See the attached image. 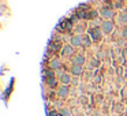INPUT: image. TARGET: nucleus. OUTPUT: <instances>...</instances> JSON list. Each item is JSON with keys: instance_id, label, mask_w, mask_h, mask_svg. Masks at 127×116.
<instances>
[{"instance_id": "1", "label": "nucleus", "mask_w": 127, "mask_h": 116, "mask_svg": "<svg viewBox=\"0 0 127 116\" xmlns=\"http://www.w3.org/2000/svg\"><path fill=\"white\" fill-rule=\"evenodd\" d=\"M100 17L104 19V21H112L115 18V12H113L112 8H108V7H104L100 11Z\"/></svg>"}, {"instance_id": "2", "label": "nucleus", "mask_w": 127, "mask_h": 116, "mask_svg": "<svg viewBox=\"0 0 127 116\" xmlns=\"http://www.w3.org/2000/svg\"><path fill=\"white\" fill-rule=\"evenodd\" d=\"M113 29H115V25H113L112 21H104L103 23H101V30H103L104 34H111V33L113 32Z\"/></svg>"}, {"instance_id": "3", "label": "nucleus", "mask_w": 127, "mask_h": 116, "mask_svg": "<svg viewBox=\"0 0 127 116\" xmlns=\"http://www.w3.org/2000/svg\"><path fill=\"white\" fill-rule=\"evenodd\" d=\"M70 44L73 45L74 48L82 47V44H83V36H81V34H75V36H73V37H71V40H70Z\"/></svg>"}, {"instance_id": "4", "label": "nucleus", "mask_w": 127, "mask_h": 116, "mask_svg": "<svg viewBox=\"0 0 127 116\" xmlns=\"http://www.w3.org/2000/svg\"><path fill=\"white\" fill-rule=\"evenodd\" d=\"M89 33H90V37H92L93 41H100L103 38V36H101L103 30H100L98 27H92V29L89 30Z\"/></svg>"}, {"instance_id": "5", "label": "nucleus", "mask_w": 127, "mask_h": 116, "mask_svg": "<svg viewBox=\"0 0 127 116\" xmlns=\"http://www.w3.org/2000/svg\"><path fill=\"white\" fill-rule=\"evenodd\" d=\"M73 53H74V47L71 44L64 45L62 48V56L63 57H70V56H73Z\"/></svg>"}, {"instance_id": "6", "label": "nucleus", "mask_w": 127, "mask_h": 116, "mask_svg": "<svg viewBox=\"0 0 127 116\" xmlns=\"http://www.w3.org/2000/svg\"><path fill=\"white\" fill-rule=\"evenodd\" d=\"M68 93H70L68 85H62V86L59 87V90H57V96H59L60 98H66L68 96Z\"/></svg>"}, {"instance_id": "7", "label": "nucleus", "mask_w": 127, "mask_h": 116, "mask_svg": "<svg viewBox=\"0 0 127 116\" xmlns=\"http://www.w3.org/2000/svg\"><path fill=\"white\" fill-rule=\"evenodd\" d=\"M60 82H62V85H70L71 83V75L68 72H62L60 74Z\"/></svg>"}, {"instance_id": "8", "label": "nucleus", "mask_w": 127, "mask_h": 116, "mask_svg": "<svg viewBox=\"0 0 127 116\" xmlns=\"http://www.w3.org/2000/svg\"><path fill=\"white\" fill-rule=\"evenodd\" d=\"M71 74L73 75H75V77H78V75H81L82 74V71H83V68H82V66H78V64H73L71 66Z\"/></svg>"}, {"instance_id": "9", "label": "nucleus", "mask_w": 127, "mask_h": 116, "mask_svg": "<svg viewBox=\"0 0 127 116\" xmlns=\"http://www.w3.org/2000/svg\"><path fill=\"white\" fill-rule=\"evenodd\" d=\"M73 64L83 66L85 64V56H83V55H75V56L73 57Z\"/></svg>"}, {"instance_id": "10", "label": "nucleus", "mask_w": 127, "mask_h": 116, "mask_svg": "<svg viewBox=\"0 0 127 116\" xmlns=\"http://www.w3.org/2000/svg\"><path fill=\"white\" fill-rule=\"evenodd\" d=\"M49 67H51L52 70H59L60 67H62V63H60L59 59L53 57V59H51V62H49Z\"/></svg>"}, {"instance_id": "11", "label": "nucleus", "mask_w": 127, "mask_h": 116, "mask_svg": "<svg viewBox=\"0 0 127 116\" xmlns=\"http://www.w3.org/2000/svg\"><path fill=\"white\" fill-rule=\"evenodd\" d=\"M118 22L120 25H127V12H122L118 15Z\"/></svg>"}, {"instance_id": "12", "label": "nucleus", "mask_w": 127, "mask_h": 116, "mask_svg": "<svg viewBox=\"0 0 127 116\" xmlns=\"http://www.w3.org/2000/svg\"><path fill=\"white\" fill-rule=\"evenodd\" d=\"M60 113H62L63 116H71V112H70L68 108H63V109L60 111Z\"/></svg>"}, {"instance_id": "13", "label": "nucleus", "mask_w": 127, "mask_h": 116, "mask_svg": "<svg viewBox=\"0 0 127 116\" xmlns=\"http://www.w3.org/2000/svg\"><path fill=\"white\" fill-rule=\"evenodd\" d=\"M90 44H92L90 38H89L88 36H86V37H83V44H82V45H85V47H90Z\"/></svg>"}, {"instance_id": "14", "label": "nucleus", "mask_w": 127, "mask_h": 116, "mask_svg": "<svg viewBox=\"0 0 127 116\" xmlns=\"http://www.w3.org/2000/svg\"><path fill=\"white\" fill-rule=\"evenodd\" d=\"M122 37H123L124 40H127V26H124L123 29H122Z\"/></svg>"}, {"instance_id": "15", "label": "nucleus", "mask_w": 127, "mask_h": 116, "mask_svg": "<svg viewBox=\"0 0 127 116\" xmlns=\"http://www.w3.org/2000/svg\"><path fill=\"white\" fill-rule=\"evenodd\" d=\"M48 83H49V86H55L56 85V79L55 78H49L48 79Z\"/></svg>"}, {"instance_id": "16", "label": "nucleus", "mask_w": 127, "mask_h": 116, "mask_svg": "<svg viewBox=\"0 0 127 116\" xmlns=\"http://www.w3.org/2000/svg\"><path fill=\"white\" fill-rule=\"evenodd\" d=\"M77 32H78V34H79V33H82L83 32V27L82 26H78L77 27Z\"/></svg>"}]
</instances>
